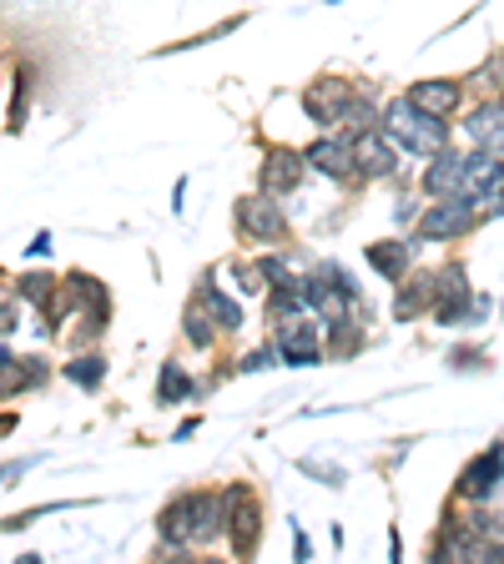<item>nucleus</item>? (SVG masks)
I'll return each instance as SVG.
<instances>
[{
    "mask_svg": "<svg viewBox=\"0 0 504 564\" xmlns=\"http://www.w3.org/2000/svg\"><path fill=\"white\" fill-rule=\"evenodd\" d=\"M223 535V499L217 494H182L161 514V539L172 550H192V544H213Z\"/></svg>",
    "mask_w": 504,
    "mask_h": 564,
    "instance_id": "obj_1",
    "label": "nucleus"
},
{
    "mask_svg": "<svg viewBox=\"0 0 504 564\" xmlns=\"http://www.w3.org/2000/svg\"><path fill=\"white\" fill-rule=\"evenodd\" d=\"M379 132H384L388 142L398 146V152H413V157H434V152H444V142H449V127H444V117H429V111H419L409 96L388 106L384 121H379Z\"/></svg>",
    "mask_w": 504,
    "mask_h": 564,
    "instance_id": "obj_2",
    "label": "nucleus"
},
{
    "mask_svg": "<svg viewBox=\"0 0 504 564\" xmlns=\"http://www.w3.org/2000/svg\"><path fill=\"white\" fill-rule=\"evenodd\" d=\"M238 227L242 237H252V242H278L283 232H288V223H283V207L273 192H252V197L238 202Z\"/></svg>",
    "mask_w": 504,
    "mask_h": 564,
    "instance_id": "obj_3",
    "label": "nucleus"
},
{
    "mask_svg": "<svg viewBox=\"0 0 504 564\" xmlns=\"http://www.w3.org/2000/svg\"><path fill=\"white\" fill-rule=\"evenodd\" d=\"M273 328H278V358H283V363L308 368V363H319V358H323V338H319V328H313L303 313L283 317V323H273Z\"/></svg>",
    "mask_w": 504,
    "mask_h": 564,
    "instance_id": "obj_4",
    "label": "nucleus"
},
{
    "mask_svg": "<svg viewBox=\"0 0 504 564\" xmlns=\"http://www.w3.org/2000/svg\"><path fill=\"white\" fill-rule=\"evenodd\" d=\"M223 529L232 535V550L238 554H252L257 550V504L242 484H232L223 494Z\"/></svg>",
    "mask_w": 504,
    "mask_h": 564,
    "instance_id": "obj_5",
    "label": "nucleus"
},
{
    "mask_svg": "<svg viewBox=\"0 0 504 564\" xmlns=\"http://www.w3.org/2000/svg\"><path fill=\"white\" fill-rule=\"evenodd\" d=\"M475 223V202L469 197H439V207H429L419 217V242H444V237L469 232Z\"/></svg>",
    "mask_w": 504,
    "mask_h": 564,
    "instance_id": "obj_6",
    "label": "nucleus"
},
{
    "mask_svg": "<svg viewBox=\"0 0 504 564\" xmlns=\"http://www.w3.org/2000/svg\"><path fill=\"white\" fill-rule=\"evenodd\" d=\"M469 298H475V288H469L465 267H444V273H434V317L439 323H465Z\"/></svg>",
    "mask_w": 504,
    "mask_h": 564,
    "instance_id": "obj_7",
    "label": "nucleus"
},
{
    "mask_svg": "<svg viewBox=\"0 0 504 564\" xmlns=\"http://www.w3.org/2000/svg\"><path fill=\"white\" fill-rule=\"evenodd\" d=\"M308 167H319L323 177H333V182H353L359 177V161H353V142H344V136H319V142L303 152Z\"/></svg>",
    "mask_w": 504,
    "mask_h": 564,
    "instance_id": "obj_8",
    "label": "nucleus"
},
{
    "mask_svg": "<svg viewBox=\"0 0 504 564\" xmlns=\"http://www.w3.org/2000/svg\"><path fill=\"white\" fill-rule=\"evenodd\" d=\"M504 192V157H490V152H479V157H465V182H459V197L490 202Z\"/></svg>",
    "mask_w": 504,
    "mask_h": 564,
    "instance_id": "obj_9",
    "label": "nucleus"
},
{
    "mask_svg": "<svg viewBox=\"0 0 504 564\" xmlns=\"http://www.w3.org/2000/svg\"><path fill=\"white\" fill-rule=\"evenodd\" d=\"M353 161H359L363 177H388V171L398 167V146L388 142L379 127H373V132H359V136H353Z\"/></svg>",
    "mask_w": 504,
    "mask_h": 564,
    "instance_id": "obj_10",
    "label": "nucleus"
},
{
    "mask_svg": "<svg viewBox=\"0 0 504 564\" xmlns=\"http://www.w3.org/2000/svg\"><path fill=\"white\" fill-rule=\"evenodd\" d=\"M348 101H353V86H348V81H333V76H323L319 86L303 92V106L313 121H344Z\"/></svg>",
    "mask_w": 504,
    "mask_h": 564,
    "instance_id": "obj_11",
    "label": "nucleus"
},
{
    "mask_svg": "<svg viewBox=\"0 0 504 564\" xmlns=\"http://www.w3.org/2000/svg\"><path fill=\"white\" fill-rule=\"evenodd\" d=\"M36 383H46V363H40V358H21V353H11V348H0V398L26 394Z\"/></svg>",
    "mask_w": 504,
    "mask_h": 564,
    "instance_id": "obj_12",
    "label": "nucleus"
},
{
    "mask_svg": "<svg viewBox=\"0 0 504 564\" xmlns=\"http://www.w3.org/2000/svg\"><path fill=\"white\" fill-rule=\"evenodd\" d=\"M459 182H465V157L459 152H434V161L424 171L429 197H459Z\"/></svg>",
    "mask_w": 504,
    "mask_h": 564,
    "instance_id": "obj_13",
    "label": "nucleus"
},
{
    "mask_svg": "<svg viewBox=\"0 0 504 564\" xmlns=\"http://www.w3.org/2000/svg\"><path fill=\"white\" fill-rule=\"evenodd\" d=\"M469 142L479 146V152H490V157H504V106H479L475 117L465 121Z\"/></svg>",
    "mask_w": 504,
    "mask_h": 564,
    "instance_id": "obj_14",
    "label": "nucleus"
},
{
    "mask_svg": "<svg viewBox=\"0 0 504 564\" xmlns=\"http://www.w3.org/2000/svg\"><path fill=\"white\" fill-rule=\"evenodd\" d=\"M500 479H504V444H494L484 459H475L465 469V479H459V494H465V499H484L494 484H500Z\"/></svg>",
    "mask_w": 504,
    "mask_h": 564,
    "instance_id": "obj_15",
    "label": "nucleus"
},
{
    "mask_svg": "<svg viewBox=\"0 0 504 564\" xmlns=\"http://www.w3.org/2000/svg\"><path fill=\"white\" fill-rule=\"evenodd\" d=\"M409 101L419 106V111H429V117H449L454 106H459V86H454V81H419L409 92Z\"/></svg>",
    "mask_w": 504,
    "mask_h": 564,
    "instance_id": "obj_16",
    "label": "nucleus"
},
{
    "mask_svg": "<svg viewBox=\"0 0 504 564\" xmlns=\"http://www.w3.org/2000/svg\"><path fill=\"white\" fill-rule=\"evenodd\" d=\"M303 177V157L298 152H273L263 161V192H292Z\"/></svg>",
    "mask_w": 504,
    "mask_h": 564,
    "instance_id": "obj_17",
    "label": "nucleus"
},
{
    "mask_svg": "<svg viewBox=\"0 0 504 564\" xmlns=\"http://www.w3.org/2000/svg\"><path fill=\"white\" fill-rule=\"evenodd\" d=\"M369 267H379V277H404V267H409V242H404V237H394V242H373Z\"/></svg>",
    "mask_w": 504,
    "mask_h": 564,
    "instance_id": "obj_18",
    "label": "nucleus"
},
{
    "mask_svg": "<svg viewBox=\"0 0 504 564\" xmlns=\"http://www.w3.org/2000/svg\"><path fill=\"white\" fill-rule=\"evenodd\" d=\"M202 308L217 317V328H242V323H248V317H242V302H232L227 292H217L213 283L202 288Z\"/></svg>",
    "mask_w": 504,
    "mask_h": 564,
    "instance_id": "obj_19",
    "label": "nucleus"
},
{
    "mask_svg": "<svg viewBox=\"0 0 504 564\" xmlns=\"http://www.w3.org/2000/svg\"><path fill=\"white\" fill-rule=\"evenodd\" d=\"M157 394H161V404H187V398L197 394V388H192V379H187V373H182L177 363H161Z\"/></svg>",
    "mask_w": 504,
    "mask_h": 564,
    "instance_id": "obj_20",
    "label": "nucleus"
},
{
    "mask_svg": "<svg viewBox=\"0 0 504 564\" xmlns=\"http://www.w3.org/2000/svg\"><path fill=\"white\" fill-rule=\"evenodd\" d=\"M424 302H434V277H413L409 288L394 298V313L398 317H413L419 308H424Z\"/></svg>",
    "mask_w": 504,
    "mask_h": 564,
    "instance_id": "obj_21",
    "label": "nucleus"
},
{
    "mask_svg": "<svg viewBox=\"0 0 504 564\" xmlns=\"http://www.w3.org/2000/svg\"><path fill=\"white\" fill-rule=\"evenodd\" d=\"M67 379L81 383V388H96V383L107 379V358H96V353H81L67 363Z\"/></svg>",
    "mask_w": 504,
    "mask_h": 564,
    "instance_id": "obj_22",
    "label": "nucleus"
},
{
    "mask_svg": "<svg viewBox=\"0 0 504 564\" xmlns=\"http://www.w3.org/2000/svg\"><path fill=\"white\" fill-rule=\"evenodd\" d=\"M344 121L348 127H353V132H373V127H379V111H373V101H359V96H353V101H348V111H344Z\"/></svg>",
    "mask_w": 504,
    "mask_h": 564,
    "instance_id": "obj_23",
    "label": "nucleus"
},
{
    "mask_svg": "<svg viewBox=\"0 0 504 564\" xmlns=\"http://www.w3.org/2000/svg\"><path fill=\"white\" fill-rule=\"evenodd\" d=\"M187 338L197 343V348H207V343H213V323H207V308H192V313H187Z\"/></svg>",
    "mask_w": 504,
    "mask_h": 564,
    "instance_id": "obj_24",
    "label": "nucleus"
},
{
    "mask_svg": "<svg viewBox=\"0 0 504 564\" xmlns=\"http://www.w3.org/2000/svg\"><path fill=\"white\" fill-rule=\"evenodd\" d=\"M51 288H56V283L46 273H26V277H21V292H26L31 302H51Z\"/></svg>",
    "mask_w": 504,
    "mask_h": 564,
    "instance_id": "obj_25",
    "label": "nucleus"
},
{
    "mask_svg": "<svg viewBox=\"0 0 504 564\" xmlns=\"http://www.w3.org/2000/svg\"><path fill=\"white\" fill-rule=\"evenodd\" d=\"M26 92H31V71H21V76H15V101H11V127H21V121H26Z\"/></svg>",
    "mask_w": 504,
    "mask_h": 564,
    "instance_id": "obj_26",
    "label": "nucleus"
},
{
    "mask_svg": "<svg viewBox=\"0 0 504 564\" xmlns=\"http://www.w3.org/2000/svg\"><path fill=\"white\" fill-rule=\"evenodd\" d=\"M273 363H278V353H273V348H257V353L242 358V373H257V368H273Z\"/></svg>",
    "mask_w": 504,
    "mask_h": 564,
    "instance_id": "obj_27",
    "label": "nucleus"
},
{
    "mask_svg": "<svg viewBox=\"0 0 504 564\" xmlns=\"http://www.w3.org/2000/svg\"><path fill=\"white\" fill-rule=\"evenodd\" d=\"M26 469H36V459H15V464H5V469H0V484H15V479H21Z\"/></svg>",
    "mask_w": 504,
    "mask_h": 564,
    "instance_id": "obj_28",
    "label": "nucleus"
},
{
    "mask_svg": "<svg viewBox=\"0 0 504 564\" xmlns=\"http://www.w3.org/2000/svg\"><path fill=\"white\" fill-rule=\"evenodd\" d=\"M238 288L242 292H257V267H238Z\"/></svg>",
    "mask_w": 504,
    "mask_h": 564,
    "instance_id": "obj_29",
    "label": "nucleus"
},
{
    "mask_svg": "<svg viewBox=\"0 0 504 564\" xmlns=\"http://www.w3.org/2000/svg\"><path fill=\"white\" fill-rule=\"evenodd\" d=\"M15 429V419H11V413H0V433H11Z\"/></svg>",
    "mask_w": 504,
    "mask_h": 564,
    "instance_id": "obj_30",
    "label": "nucleus"
}]
</instances>
